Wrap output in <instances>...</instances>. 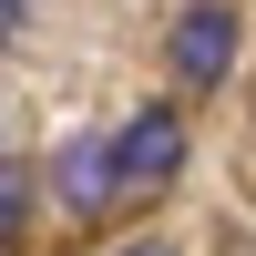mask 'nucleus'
<instances>
[{
  "label": "nucleus",
  "instance_id": "423d86ee",
  "mask_svg": "<svg viewBox=\"0 0 256 256\" xmlns=\"http://www.w3.org/2000/svg\"><path fill=\"white\" fill-rule=\"evenodd\" d=\"M113 256H174V246H164V236H134V246H113Z\"/></svg>",
  "mask_w": 256,
  "mask_h": 256
},
{
  "label": "nucleus",
  "instance_id": "39448f33",
  "mask_svg": "<svg viewBox=\"0 0 256 256\" xmlns=\"http://www.w3.org/2000/svg\"><path fill=\"white\" fill-rule=\"evenodd\" d=\"M20 20H31V0H0V41H10V31H20Z\"/></svg>",
  "mask_w": 256,
  "mask_h": 256
},
{
  "label": "nucleus",
  "instance_id": "f257e3e1",
  "mask_svg": "<svg viewBox=\"0 0 256 256\" xmlns=\"http://www.w3.org/2000/svg\"><path fill=\"white\" fill-rule=\"evenodd\" d=\"M184 154H195V134H184V113H164V102H154V113H134L123 134H102V184H113V205L174 184Z\"/></svg>",
  "mask_w": 256,
  "mask_h": 256
},
{
  "label": "nucleus",
  "instance_id": "7ed1b4c3",
  "mask_svg": "<svg viewBox=\"0 0 256 256\" xmlns=\"http://www.w3.org/2000/svg\"><path fill=\"white\" fill-rule=\"evenodd\" d=\"M52 195H62V216H113V184H102V134H72V144H62Z\"/></svg>",
  "mask_w": 256,
  "mask_h": 256
},
{
  "label": "nucleus",
  "instance_id": "20e7f679",
  "mask_svg": "<svg viewBox=\"0 0 256 256\" xmlns=\"http://www.w3.org/2000/svg\"><path fill=\"white\" fill-rule=\"evenodd\" d=\"M20 236H31V164L0 154V246H20Z\"/></svg>",
  "mask_w": 256,
  "mask_h": 256
},
{
  "label": "nucleus",
  "instance_id": "f03ea898",
  "mask_svg": "<svg viewBox=\"0 0 256 256\" xmlns=\"http://www.w3.org/2000/svg\"><path fill=\"white\" fill-rule=\"evenodd\" d=\"M174 72L184 82H226L236 72V10H226V0H195V10L174 20Z\"/></svg>",
  "mask_w": 256,
  "mask_h": 256
}]
</instances>
